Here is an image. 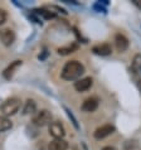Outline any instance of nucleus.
Instances as JSON below:
<instances>
[{
    "label": "nucleus",
    "instance_id": "f257e3e1",
    "mask_svg": "<svg viewBox=\"0 0 141 150\" xmlns=\"http://www.w3.org/2000/svg\"><path fill=\"white\" fill-rule=\"evenodd\" d=\"M85 73V66L78 61H69L64 64L61 72V76L66 81H74L78 80Z\"/></svg>",
    "mask_w": 141,
    "mask_h": 150
},
{
    "label": "nucleus",
    "instance_id": "f03ea898",
    "mask_svg": "<svg viewBox=\"0 0 141 150\" xmlns=\"http://www.w3.org/2000/svg\"><path fill=\"white\" fill-rule=\"evenodd\" d=\"M20 105H22V101H20L18 97H11L9 100H6V101L0 106V111H1V114L5 116V117L6 116H13L19 111Z\"/></svg>",
    "mask_w": 141,
    "mask_h": 150
},
{
    "label": "nucleus",
    "instance_id": "7ed1b4c3",
    "mask_svg": "<svg viewBox=\"0 0 141 150\" xmlns=\"http://www.w3.org/2000/svg\"><path fill=\"white\" fill-rule=\"evenodd\" d=\"M52 119H53V115L51 111L48 110H42L37 114L34 117H33V122L37 126H45V125H49L52 122Z\"/></svg>",
    "mask_w": 141,
    "mask_h": 150
},
{
    "label": "nucleus",
    "instance_id": "20e7f679",
    "mask_svg": "<svg viewBox=\"0 0 141 150\" xmlns=\"http://www.w3.org/2000/svg\"><path fill=\"white\" fill-rule=\"evenodd\" d=\"M49 134H51L54 139H63L64 135H66V130L59 121H53L49 124Z\"/></svg>",
    "mask_w": 141,
    "mask_h": 150
},
{
    "label": "nucleus",
    "instance_id": "39448f33",
    "mask_svg": "<svg viewBox=\"0 0 141 150\" xmlns=\"http://www.w3.org/2000/svg\"><path fill=\"white\" fill-rule=\"evenodd\" d=\"M15 40V33L9 28L0 29V42L5 45V47H10Z\"/></svg>",
    "mask_w": 141,
    "mask_h": 150
},
{
    "label": "nucleus",
    "instance_id": "423d86ee",
    "mask_svg": "<svg viewBox=\"0 0 141 150\" xmlns=\"http://www.w3.org/2000/svg\"><path fill=\"white\" fill-rule=\"evenodd\" d=\"M114 131H115L114 125L106 124V125H102V126H99L98 129H96V131L93 132V136H94V139L101 140V139H105V137L111 135Z\"/></svg>",
    "mask_w": 141,
    "mask_h": 150
},
{
    "label": "nucleus",
    "instance_id": "0eeeda50",
    "mask_svg": "<svg viewBox=\"0 0 141 150\" xmlns=\"http://www.w3.org/2000/svg\"><path fill=\"white\" fill-rule=\"evenodd\" d=\"M128 44H130L128 43V39L123 34L117 33V34L115 35V45H116V49H117L120 53L125 52L126 49L128 48Z\"/></svg>",
    "mask_w": 141,
    "mask_h": 150
},
{
    "label": "nucleus",
    "instance_id": "6e6552de",
    "mask_svg": "<svg viewBox=\"0 0 141 150\" xmlns=\"http://www.w3.org/2000/svg\"><path fill=\"white\" fill-rule=\"evenodd\" d=\"M92 83H93L92 78L91 77H85V78L78 80L77 82H74V88H76V91H78V92H85V91L91 88Z\"/></svg>",
    "mask_w": 141,
    "mask_h": 150
},
{
    "label": "nucleus",
    "instance_id": "1a4fd4ad",
    "mask_svg": "<svg viewBox=\"0 0 141 150\" xmlns=\"http://www.w3.org/2000/svg\"><path fill=\"white\" fill-rule=\"evenodd\" d=\"M98 102L99 101H98L97 97H90V98L85 100V102L82 103L81 109H82V111H85V112H93V111L97 110Z\"/></svg>",
    "mask_w": 141,
    "mask_h": 150
},
{
    "label": "nucleus",
    "instance_id": "9d476101",
    "mask_svg": "<svg viewBox=\"0 0 141 150\" xmlns=\"http://www.w3.org/2000/svg\"><path fill=\"white\" fill-rule=\"evenodd\" d=\"M92 52L97 56L105 57V56H110L112 53V48H111V45L109 43H101V44L94 45L92 48Z\"/></svg>",
    "mask_w": 141,
    "mask_h": 150
},
{
    "label": "nucleus",
    "instance_id": "9b49d317",
    "mask_svg": "<svg viewBox=\"0 0 141 150\" xmlns=\"http://www.w3.org/2000/svg\"><path fill=\"white\" fill-rule=\"evenodd\" d=\"M22 66V61H14V62H11V63L8 66V67L4 69V72H3V77L5 78V80H10L11 77H13V74H14V71L20 67Z\"/></svg>",
    "mask_w": 141,
    "mask_h": 150
},
{
    "label": "nucleus",
    "instance_id": "f8f14e48",
    "mask_svg": "<svg viewBox=\"0 0 141 150\" xmlns=\"http://www.w3.org/2000/svg\"><path fill=\"white\" fill-rule=\"evenodd\" d=\"M68 143L63 139H54L48 145V150H67Z\"/></svg>",
    "mask_w": 141,
    "mask_h": 150
},
{
    "label": "nucleus",
    "instance_id": "ddd939ff",
    "mask_svg": "<svg viewBox=\"0 0 141 150\" xmlns=\"http://www.w3.org/2000/svg\"><path fill=\"white\" fill-rule=\"evenodd\" d=\"M34 13L40 15V16H43L44 19H53V18H56V16H57V14L54 13V11L47 10L45 8H42V9H35Z\"/></svg>",
    "mask_w": 141,
    "mask_h": 150
},
{
    "label": "nucleus",
    "instance_id": "4468645a",
    "mask_svg": "<svg viewBox=\"0 0 141 150\" xmlns=\"http://www.w3.org/2000/svg\"><path fill=\"white\" fill-rule=\"evenodd\" d=\"M37 110V105L33 100H28L24 105V109H23V114L24 115H29V114H34Z\"/></svg>",
    "mask_w": 141,
    "mask_h": 150
},
{
    "label": "nucleus",
    "instance_id": "2eb2a0df",
    "mask_svg": "<svg viewBox=\"0 0 141 150\" xmlns=\"http://www.w3.org/2000/svg\"><path fill=\"white\" fill-rule=\"evenodd\" d=\"M11 126H13V124L9 119L5 116H0V132L9 130V129H11Z\"/></svg>",
    "mask_w": 141,
    "mask_h": 150
},
{
    "label": "nucleus",
    "instance_id": "dca6fc26",
    "mask_svg": "<svg viewBox=\"0 0 141 150\" xmlns=\"http://www.w3.org/2000/svg\"><path fill=\"white\" fill-rule=\"evenodd\" d=\"M76 49H77V44H70V45H67V47L59 48V49H58V53H59L61 56H67V54L73 53Z\"/></svg>",
    "mask_w": 141,
    "mask_h": 150
},
{
    "label": "nucleus",
    "instance_id": "f3484780",
    "mask_svg": "<svg viewBox=\"0 0 141 150\" xmlns=\"http://www.w3.org/2000/svg\"><path fill=\"white\" fill-rule=\"evenodd\" d=\"M132 69L135 72H141V54H136L132 61Z\"/></svg>",
    "mask_w": 141,
    "mask_h": 150
},
{
    "label": "nucleus",
    "instance_id": "a211bd4d",
    "mask_svg": "<svg viewBox=\"0 0 141 150\" xmlns=\"http://www.w3.org/2000/svg\"><path fill=\"white\" fill-rule=\"evenodd\" d=\"M64 110H66V112H67L68 117H69L70 120H72V124L74 125V127H76V129H78V127H80V126H78V124H77V120H76V117H74V116H73V114H72V111H70V110H68V109H67V107H64Z\"/></svg>",
    "mask_w": 141,
    "mask_h": 150
},
{
    "label": "nucleus",
    "instance_id": "6ab92c4d",
    "mask_svg": "<svg viewBox=\"0 0 141 150\" xmlns=\"http://www.w3.org/2000/svg\"><path fill=\"white\" fill-rule=\"evenodd\" d=\"M6 18H8L6 11L4 9H0V25H3V24L6 22Z\"/></svg>",
    "mask_w": 141,
    "mask_h": 150
},
{
    "label": "nucleus",
    "instance_id": "aec40b11",
    "mask_svg": "<svg viewBox=\"0 0 141 150\" xmlns=\"http://www.w3.org/2000/svg\"><path fill=\"white\" fill-rule=\"evenodd\" d=\"M132 3H134L135 5L139 8V9H141V1H140V0H132Z\"/></svg>",
    "mask_w": 141,
    "mask_h": 150
},
{
    "label": "nucleus",
    "instance_id": "412c9836",
    "mask_svg": "<svg viewBox=\"0 0 141 150\" xmlns=\"http://www.w3.org/2000/svg\"><path fill=\"white\" fill-rule=\"evenodd\" d=\"M102 150H116L114 146H105V148H103Z\"/></svg>",
    "mask_w": 141,
    "mask_h": 150
},
{
    "label": "nucleus",
    "instance_id": "4be33fe9",
    "mask_svg": "<svg viewBox=\"0 0 141 150\" xmlns=\"http://www.w3.org/2000/svg\"><path fill=\"white\" fill-rule=\"evenodd\" d=\"M137 88H139V91L141 92V80H139V81H137Z\"/></svg>",
    "mask_w": 141,
    "mask_h": 150
}]
</instances>
